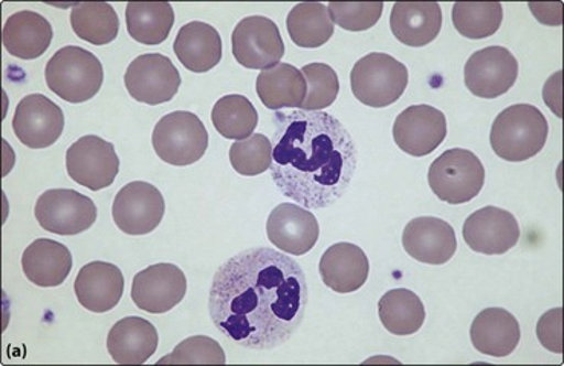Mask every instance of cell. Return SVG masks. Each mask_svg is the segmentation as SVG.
Returning a JSON list of instances; mask_svg holds the SVG:
<instances>
[{"instance_id":"obj_1","label":"cell","mask_w":564,"mask_h":366,"mask_svg":"<svg viewBox=\"0 0 564 366\" xmlns=\"http://www.w3.org/2000/svg\"><path fill=\"white\" fill-rule=\"evenodd\" d=\"M307 302L302 266L282 251L258 247L219 267L208 310L213 324L232 344L265 352L294 336Z\"/></svg>"},{"instance_id":"obj_18","label":"cell","mask_w":564,"mask_h":366,"mask_svg":"<svg viewBox=\"0 0 564 366\" xmlns=\"http://www.w3.org/2000/svg\"><path fill=\"white\" fill-rule=\"evenodd\" d=\"M267 235L272 246L283 254L303 256L314 249L318 241L317 218L299 204H279L267 223Z\"/></svg>"},{"instance_id":"obj_24","label":"cell","mask_w":564,"mask_h":366,"mask_svg":"<svg viewBox=\"0 0 564 366\" xmlns=\"http://www.w3.org/2000/svg\"><path fill=\"white\" fill-rule=\"evenodd\" d=\"M442 29V11L436 2H398L390 14L394 37L412 49L435 41Z\"/></svg>"},{"instance_id":"obj_39","label":"cell","mask_w":564,"mask_h":366,"mask_svg":"<svg viewBox=\"0 0 564 366\" xmlns=\"http://www.w3.org/2000/svg\"><path fill=\"white\" fill-rule=\"evenodd\" d=\"M563 310L552 309L546 311L542 317H540L538 324V337L540 344L547 349V352L562 354L563 353Z\"/></svg>"},{"instance_id":"obj_22","label":"cell","mask_w":564,"mask_h":366,"mask_svg":"<svg viewBox=\"0 0 564 366\" xmlns=\"http://www.w3.org/2000/svg\"><path fill=\"white\" fill-rule=\"evenodd\" d=\"M54 31L48 19L34 11H19L7 19L2 31L3 49L21 61L42 57L53 43Z\"/></svg>"},{"instance_id":"obj_8","label":"cell","mask_w":564,"mask_h":366,"mask_svg":"<svg viewBox=\"0 0 564 366\" xmlns=\"http://www.w3.org/2000/svg\"><path fill=\"white\" fill-rule=\"evenodd\" d=\"M35 219L43 230L61 236L80 235L97 222V206L73 189H51L39 196Z\"/></svg>"},{"instance_id":"obj_31","label":"cell","mask_w":564,"mask_h":366,"mask_svg":"<svg viewBox=\"0 0 564 366\" xmlns=\"http://www.w3.org/2000/svg\"><path fill=\"white\" fill-rule=\"evenodd\" d=\"M381 324L394 336H412L425 322V306L421 298L408 289L388 291L378 302Z\"/></svg>"},{"instance_id":"obj_17","label":"cell","mask_w":564,"mask_h":366,"mask_svg":"<svg viewBox=\"0 0 564 366\" xmlns=\"http://www.w3.org/2000/svg\"><path fill=\"white\" fill-rule=\"evenodd\" d=\"M463 235L469 249L477 254L503 255L519 244L520 226L511 212L487 206L468 216Z\"/></svg>"},{"instance_id":"obj_33","label":"cell","mask_w":564,"mask_h":366,"mask_svg":"<svg viewBox=\"0 0 564 366\" xmlns=\"http://www.w3.org/2000/svg\"><path fill=\"white\" fill-rule=\"evenodd\" d=\"M212 121L224 139L242 141L258 128L259 114L247 97L230 94L216 101Z\"/></svg>"},{"instance_id":"obj_5","label":"cell","mask_w":564,"mask_h":366,"mask_svg":"<svg viewBox=\"0 0 564 366\" xmlns=\"http://www.w3.org/2000/svg\"><path fill=\"white\" fill-rule=\"evenodd\" d=\"M409 85V69L384 53L360 58L350 73L355 98L370 108H386L400 100Z\"/></svg>"},{"instance_id":"obj_32","label":"cell","mask_w":564,"mask_h":366,"mask_svg":"<svg viewBox=\"0 0 564 366\" xmlns=\"http://www.w3.org/2000/svg\"><path fill=\"white\" fill-rule=\"evenodd\" d=\"M70 26L82 41L109 45L120 31V19L108 2L77 3L70 11Z\"/></svg>"},{"instance_id":"obj_3","label":"cell","mask_w":564,"mask_h":366,"mask_svg":"<svg viewBox=\"0 0 564 366\" xmlns=\"http://www.w3.org/2000/svg\"><path fill=\"white\" fill-rule=\"evenodd\" d=\"M550 125L532 105H512L496 117L491 128V148L499 159L523 163L543 151Z\"/></svg>"},{"instance_id":"obj_10","label":"cell","mask_w":564,"mask_h":366,"mask_svg":"<svg viewBox=\"0 0 564 366\" xmlns=\"http://www.w3.org/2000/svg\"><path fill=\"white\" fill-rule=\"evenodd\" d=\"M66 171L70 180L89 191L112 186L120 172L116 146L97 136L82 137L66 152Z\"/></svg>"},{"instance_id":"obj_15","label":"cell","mask_w":564,"mask_h":366,"mask_svg":"<svg viewBox=\"0 0 564 366\" xmlns=\"http://www.w3.org/2000/svg\"><path fill=\"white\" fill-rule=\"evenodd\" d=\"M65 116L61 106L43 94H30L19 101L13 117L14 136L30 149L51 148L61 139Z\"/></svg>"},{"instance_id":"obj_13","label":"cell","mask_w":564,"mask_h":366,"mask_svg":"<svg viewBox=\"0 0 564 366\" xmlns=\"http://www.w3.org/2000/svg\"><path fill=\"white\" fill-rule=\"evenodd\" d=\"M519 77V62L503 46L476 51L464 68L465 86L473 96L492 100L507 94Z\"/></svg>"},{"instance_id":"obj_4","label":"cell","mask_w":564,"mask_h":366,"mask_svg":"<svg viewBox=\"0 0 564 366\" xmlns=\"http://www.w3.org/2000/svg\"><path fill=\"white\" fill-rule=\"evenodd\" d=\"M46 85L68 104H85L100 93L105 71L100 58L80 46H65L46 63Z\"/></svg>"},{"instance_id":"obj_11","label":"cell","mask_w":564,"mask_h":366,"mask_svg":"<svg viewBox=\"0 0 564 366\" xmlns=\"http://www.w3.org/2000/svg\"><path fill=\"white\" fill-rule=\"evenodd\" d=\"M130 97L150 106L169 104L181 86V74L163 54H143L130 62L124 74Z\"/></svg>"},{"instance_id":"obj_9","label":"cell","mask_w":564,"mask_h":366,"mask_svg":"<svg viewBox=\"0 0 564 366\" xmlns=\"http://www.w3.org/2000/svg\"><path fill=\"white\" fill-rule=\"evenodd\" d=\"M232 56L248 69H270L285 56L279 26L263 15H251L236 25L231 35Z\"/></svg>"},{"instance_id":"obj_6","label":"cell","mask_w":564,"mask_h":366,"mask_svg":"<svg viewBox=\"0 0 564 366\" xmlns=\"http://www.w3.org/2000/svg\"><path fill=\"white\" fill-rule=\"evenodd\" d=\"M429 184L433 194L444 203L452 206L469 203L484 189L482 161L467 149H449L430 166Z\"/></svg>"},{"instance_id":"obj_30","label":"cell","mask_w":564,"mask_h":366,"mask_svg":"<svg viewBox=\"0 0 564 366\" xmlns=\"http://www.w3.org/2000/svg\"><path fill=\"white\" fill-rule=\"evenodd\" d=\"M286 29L295 45L314 50L330 41L335 23L326 3L305 2L295 6L288 14Z\"/></svg>"},{"instance_id":"obj_26","label":"cell","mask_w":564,"mask_h":366,"mask_svg":"<svg viewBox=\"0 0 564 366\" xmlns=\"http://www.w3.org/2000/svg\"><path fill=\"white\" fill-rule=\"evenodd\" d=\"M22 269L28 281L43 289L62 286L73 270V255L65 244L53 239H35L22 255Z\"/></svg>"},{"instance_id":"obj_7","label":"cell","mask_w":564,"mask_h":366,"mask_svg":"<svg viewBox=\"0 0 564 366\" xmlns=\"http://www.w3.org/2000/svg\"><path fill=\"white\" fill-rule=\"evenodd\" d=\"M152 144L164 163L191 166L207 152L208 132L203 120L195 114L176 111L158 121L153 129Z\"/></svg>"},{"instance_id":"obj_23","label":"cell","mask_w":564,"mask_h":366,"mask_svg":"<svg viewBox=\"0 0 564 366\" xmlns=\"http://www.w3.org/2000/svg\"><path fill=\"white\" fill-rule=\"evenodd\" d=\"M520 324L514 314L503 309L480 311L473 321L469 337L484 356L507 357L520 344Z\"/></svg>"},{"instance_id":"obj_35","label":"cell","mask_w":564,"mask_h":366,"mask_svg":"<svg viewBox=\"0 0 564 366\" xmlns=\"http://www.w3.org/2000/svg\"><path fill=\"white\" fill-rule=\"evenodd\" d=\"M303 76L306 78V97L302 109L305 111H323L337 100L340 93V80L333 66L326 63H310L303 66Z\"/></svg>"},{"instance_id":"obj_19","label":"cell","mask_w":564,"mask_h":366,"mask_svg":"<svg viewBox=\"0 0 564 366\" xmlns=\"http://www.w3.org/2000/svg\"><path fill=\"white\" fill-rule=\"evenodd\" d=\"M402 247L417 262L444 266L457 250L455 228L436 216H417L405 226Z\"/></svg>"},{"instance_id":"obj_20","label":"cell","mask_w":564,"mask_h":366,"mask_svg":"<svg viewBox=\"0 0 564 366\" xmlns=\"http://www.w3.org/2000/svg\"><path fill=\"white\" fill-rule=\"evenodd\" d=\"M124 286L123 271L116 263L94 261L78 271L74 291L83 309L108 313L120 304Z\"/></svg>"},{"instance_id":"obj_34","label":"cell","mask_w":564,"mask_h":366,"mask_svg":"<svg viewBox=\"0 0 564 366\" xmlns=\"http://www.w3.org/2000/svg\"><path fill=\"white\" fill-rule=\"evenodd\" d=\"M452 21L457 33L469 41H480L499 31L503 7L499 2H457L453 7Z\"/></svg>"},{"instance_id":"obj_36","label":"cell","mask_w":564,"mask_h":366,"mask_svg":"<svg viewBox=\"0 0 564 366\" xmlns=\"http://www.w3.org/2000/svg\"><path fill=\"white\" fill-rule=\"evenodd\" d=\"M232 169L242 176H258L270 171L272 144L263 133H254L242 141H235L230 148Z\"/></svg>"},{"instance_id":"obj_12","label":"cell","mask_w":564,"mask_h":366,"mask_svg":"<svg viewBox=\"0 0 564 366\" xmlns=\"http://www.w3.org/2000/svg\"><path fill=\"white\" fill-rule=\"evenodd\" d=\"M165 214L163 194L145 181H132L113 200L112 216L116 226L130 236L152 234Z\"/></svg>"},{"instance_id":"obj_14","label":"cell","mask_w":564,"mask_h":366,"mask_svg":"<svg viewBox=\"0 0 564 366\" xmlns=\"http://www.w3.org/2000/svg\"><path fill=\"white\" fill-rule=\"evenodd\" d=\"M130 294L138 309L152 314H164L184 301L187 278L175 263H155L133 278Z\"/></svg>"},{"instance_id":"obj_38","label":"cell","mask_w":564,"mask_h":366,"mask_svg":"<svg viewBox=\"0 0 564 366\" xmlns=\"http://www.w3.org/2000/svg\"><path fill=\"white\" fill-rule=\"evenodd\" d=\"M330 19L343 30L366 31L373 29L380 21L384 3L382 2H330L327 3Z\"/></svg>"},{"instance_id":"obj_2","label":"cell","mask_w":564,"mask_h":366,"mask_svg":"<svg viewBox=\"0 0 564 366\" xmlns=\"http://www.w3.org/2000/svg\"><path fill=\"white\" fill-rule=\"evenodd\" d=\"M271 176L288 198L326 208L345 196L357 171V144L340 120L323 111L272 116Z\"/></svg>"},{"instance_id":"obj_16","label":"cell","mask_w":564,"mask_h":366,"mask_svg":"<svg viewBox=\"0 0 564 366\" xmlns=\"http://www.w3.org/2000/svg\"><path fill=\"white\" fill-rule=\"evenodd\" d=\"M445 137L447 118L430 105L410 106L394 120V143L412 157L430 155L444 143Z\"/></svg>"},{"instance_id":"obj_27","label":"cell","mask_w":564,"mask_h":366,"mask_svg":"<svg viewBox=\"0 0 564 366\" xmlns=\"http://www.w3.org/2000/svg\"><path fill=\"white\" fill-rule=\"evenodd\" d=\"M155 326L143 317L121 319L108 334V352L120 365H143L158 349Z\"/></svg>"},{"instance_id":"obj_29","label":"cell","mask_w":564,"mask_h":366,"mask_svg":"<svg viewBox=\"0 0 564 366\" xmlns=\"http://www.w3.org/2000/svg\"><path fill=\"white\" fill-rule=\"evenodd\" d=\"M126 23L133 41L160 45L175 25V11L169 2H130L126 7Z\"/></svg>"},{"instance_id":"obj_25","label":"cell","mask_w":564,"mask_h":366,"mask_svg":"<svg viewBox=\"0 0 564 366\" xmlns=\"http://www.w3.org/2000/svg\"><path fill=\"white\" fill-rule=\"evenodd\" d=\"M173 50L185 69L203 74L223 61V39L215 26L205 22H191L177 33Z\"/></svg>"},{"instance_id":"obj_21","label":"cell","mask_w":564,"mask_h":366,"mask_svg":"<svg viewBox=\"0 0 564 366\" xmlns=\"http://www.w3.org/2000/svg\"><path fill=\"white\" fill-rule=\"evenodd\" d=\"M318 271L327 289L340 294L354 293L368 282L370 262L361 247L338 243L323 254Z\"/></svg>"},{"instance_id":"obj_37","label":"cell","mask_w":564,"mask_h":366,"mask_svg":"<svg viewBox=\"0 0 564 366\" xmlns=\"http://www.w3.org/2000/svg\"><path fill=\"white\" fill-rule=\"evenodd\" d=\"M225 362L227 357L218 341L208 336H192L158 360V365H224Z\"/></svg>"},{"instance_id":"obj_28","label":"cell","mask_w":564,"mask_h":366,"mask_svg":"<svg viewBox=\"0 0 564 366\" xmlns=\"http://www.w3.org/2000/svg\"><path fill=\"white\" fill-rule=\"evenodd\" d=\"M306 89V78L302 71L290 63H279L262 71L256 82L260 101L271 111L302 108Z\"/></svg>"}]
</instances>
